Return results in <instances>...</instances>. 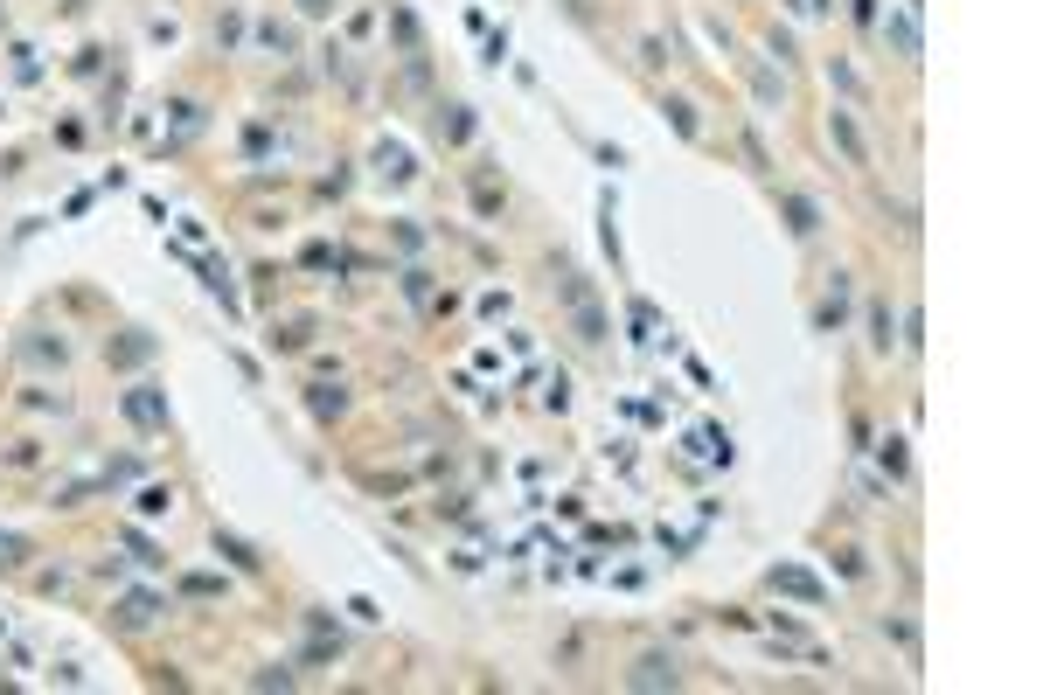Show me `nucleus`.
<instances>
[{
	"mask_svg": "<svg viewBox=\"0 0 1043 695\" xmlns=\"http://www.w3.org/2000/svg\"><path fill=\"white\" fill-rule=\"evenodd\" d=\"M126 417L153 431V424H167V397H160L153 383H140V390H126Z\"/></svg>",
	"mask_w": 1043,
	"mask_h": 695,
	"instance_id": "1",
	"label": "nucleus"
},
{
	"mask_svg": "<svg viewBox=\"0 0 1043 695\" xmlns=\"http://www.w3.org/2000/svg\"><path fill=\"white\" fill-rule=\"evenodd\" d=\"M661 682L675 689V661H661V654H647V661L633 668V689H661Z\"/></svg>",
	"mask_w": 1043,
	"mask_h": 695,
	"instance_id": "2",
	"label": "nucleus"
},
{
	"mask_svg": "<svg viewBox=\"0 0 1043 695\" xmlns=\"http://www.w3.org/2000/svg\"><path fill=\"white\" fill-rule=\"evenodd\" d=\"M786 216H793V237H814V230H821V216H814L807 195H786Z\"/></svg>",
	"mask_w": 1043,
	"mask_h": 695,
	"instance_id": "3",
	"label": "nucleus"
},
{
	"mask_svg": "<svg viewBox=\"0 0 1043 695\" xmlns=\"http://www.w3.org/2000/svg\"><path fill=\"white\" fill-rule=\"evenodd\" d=\"M473 133V119H466V105H446V112H439V139H446V146H459V139Z\"/></svg>",
	"mask_w": 1043,
	"mask_h": 695,
	"instance_id": "4",
	"label": "nucleus"
},
{
	"mask_svg": "<svg viewBox=\"0 0 1043 695\" xmlns=\"http://www.w3.org/2000/svg\"><path fill=\"white\" fill-rule=\"evenodd\" d=\"M772 591H800V598H821V584H814V577H800V570H772Z\"/></svg>",
	"mask_w": 1043,
	"mask_h": 695,
	"instance_id": "5",
	"label": "nucleus"
},
{
	"mask_svg": "<svg viewBox=\"0 0 1043 695\" xmlns=\"http://www.w3.org/2000/svg\"><path fill=\"white\" fill-rule=\"evenodd\" d=\"M828 133L842 139V153H849V160H863V139H856V126H849V112H835V119H828Z\"/></svg>",
	"mask_w": 1043,
	"mask_h": 695,
	"instance_id": "6",
	"label": "nucleus"
},
{
	"mask_svg": "<svg viewBox=\"0 0 1043 695\" xmlns=\"http://www.w3.org/2000/svg\"><path fill=\"white\" fill-rule=\"evenodd\" d=\"M306 404H313V417H341V404H348V397H341L334 383H320V390H313Z\"/></svg>",
	"mask_w": 1043,
	"mask_h": 695,
	"instance_id": "7",
	"label": "nucleus"
},
{
	"mask_svg": "<svg viewBox=\"0 0 1043 695\" xmlns=\"http://www.w3.org/2000/svg\"><path fill=\"white\" fill-rule=\"evenodd\" d=\"M153 612H160V605H153V598H126V605H119V619H126V626H147Z\"/></svg>",
	"mask_w": 1043,
	"mask_h": 695,
	"instance_id": "8",
	"label": "nucleus"
},
{
	"mask_svg": "<svg viewBox=\"0 0 1043 695\" xmlns=\"http://www.w3.org/2000/svg\"><path fill=\"white\" fill-rule=\"evenodd\" d=\"M28 563V543L21 536H0V570H21Z\"/></svg>",
	"mask_w": 1043,
	"mask_h": 695,
	"instance_id": "9",
	"label": "nucleus"
},
{
	"mask_svg": "<svg viewBox=\"0 0 1043 695\" xmlns=\"http://www.w3.org/2000/svg\"><path fill=\"white\" fill-rule=\"evenodd\" d=\"M870 327H877L870 341H877V348H891V306H870Z\"/></svg>",
	"mask_w": 1043,
	"mask_h": 695,
	"instance_id": "10",
	"label": "nucleus"
},
{
	"mask_svg": "<svg viewBox=\"0 0 1043 695\" xmlns=\"http://www.w3.org/2000/svg\"><path fill=\"white\" fill-rule=\"evenodd\" d=\"M299 14H334V0H299Z\"/></svg>",
	"mask_w": 1043,
	"mask_h": 695,
	"instance_id": "11",
	"label": "nucleus"
}]
</instances>
